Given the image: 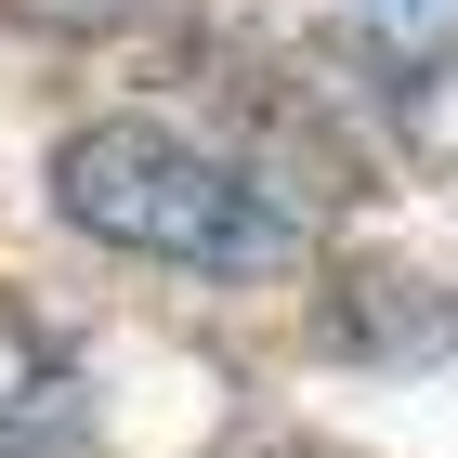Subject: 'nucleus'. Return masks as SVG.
Masks as SVG:
<instances>
[{"mask_svg":"<svg viewBox=\"0 0 458 458\" xmlns=\"http://www.w3.org/2000/svg\"><path fill=\"white\" fill-rule=\"evenodd\" d=\"M79 445H92V406H79L66 341L0 301V458H79Z\"/></svg>","mask_w":458,"mask_h":458,"instance_id":"nucleus-2","label":"nucleus"},{"mask_svg":"<svg viewBox=\"0 0 458 458\" xmlns=\"http://www.w3.org/2000/svg\"><path fill=\"white\" fill-rule=\"evenodd\" d=\"M53 210L92 249H131V262H183V276H249L288 249V210L236 157L183 144L171 118H92V131L53 144Z\"/></svg>","mask_w":458,"mask_h":458,"instance_id":"nucleus-1","label":"nucleus"},{"mask_svg":"<svg viewBox=\"0 0 458 458\" xmlns=\"http://www.w3.org/2000/svg\"><path fill=\"white\" fill-rule=\"evenodd\" d=\"M380 13H445V0H380Z\"/></svg>","mask_w":458,"mask_h":458,"instance_id":"nucleus-5","label":"nucleus"},{"mask_svg":"<svg viewBox=\"0 0 458 458\" xmlns=\"http://www.w3.org/2000/svg\"><path fill=\"white\" fill-rule=\"evenodd\" d=\"M13 27H39V39H118V27H157L171 0H0Z\"/></svg>","mask_w":458,"mask_h":458,"instance_id":"nucleus-3","label":"nucleus"},{"mask_svg":"<svg viewBox=\"0 0 458 458\" xmlns=\"http://www.w3.org/2000/svg\"><path fill=\"white\" fill-rule=\"evenodd\" d=\"M236 458H327V445H236Z\"/></svg>","mask_w":458,"mask_h":458,"instance_id":"nucleus-4","label":"nucleus"}]
</instances>
